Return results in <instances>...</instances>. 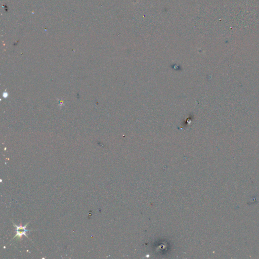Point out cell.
<instances>
[{
	"instance_id": "obj_1",
	"label": "cell",
	"mask_w": 259,
	"mask_h": 259,
	"mask_svg": "<svg viewBox=\"0 0 259 259\" xmlns=\"http://www.w3.org/2000/svg\"><path fill=\"white\" fill-rule=\"evenodd\" d=\"M28 224H27L26 226H21V225L17 226V225L14 224V226H15V228H16V235L14 236V237L13 238V239L16 238V237H18L19 239V238H22V236L24 235L26 236H27L28 237V236L26 235V232H27L28 231H29V230L26 229V226H28Z\"/></svg>"
}]
</instances>
